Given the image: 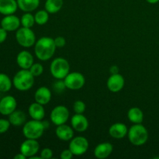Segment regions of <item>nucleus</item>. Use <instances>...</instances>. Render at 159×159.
<instances>
[{
    "instance_id": "obj_1",
    "label": "nucleus",
    "mask_w": 159,
    "mask_h": 159,
    "mask_svg": "<svg viewBox=\"0 0 159 159\" xmlns=\"http://www.w3.org/2000/svg\"><path fill=\"white\" fill-rule=\"evenodd\" d=\"M54 39L49 37H43L37 40L34 44V53L39 60L46 61L54 56L56 51Z\"/></svg>"
},
{
    "instance_id": "obj_2",
    "label": "nucleus",
    "mask_w": 159,
    "mask_h": 159,
    "mask_svg": "<svg viewBox=\"0 0 159 159\" xmlns=\"http://www.w3.org/2000/svg\"><path fill=\"white\" fill-rule=\"evenodd\" d=\"M34 84V76L29 69H21L17 71L12 79V85L19 91H27Z\"/></svg>"
},
{
    "instance_id": "obj_3",
    "label": "nucleus",
    "mask_w": 159,
    "mask_h": 159,
    "mask_svg": "<svg viewBox=\"0 0 159 159\" xmlns=\"http://www.w3.org/2000/svg\"><path fill=\"white\" fill-rule=\"evenodd\" d=\"M127 136L132 144L135 146H141L148 140V131L141 124H134L128 130Z\"/></svg>"
},
{
    "instance_id": "obj_4",
    "label": "nucleus",
    "mask_w": 159,
    "mask_h": 159,
    "mask_svg": "<svg viewBox=\"0 0 159 159\" xmlns=\"http://www.w3.org/2000/svg\"><path fill=\"white\" fill-rule=\"evenodd\" d=\"M45 128L42 120L32 119V120L27 121L23 124V136L27 139H39L43 134Z\"/></svg>"
},
{
    "instance_id": "obj_5",
    "label": "nucleus",
    "mask_w": 159,
    "mask_h": 159,
    "mask_svg": "<svg viewBox=\"0 0 159 159\" xmlns=\"http://www.w3.org/2000/svg\"><path fill=\"white\" fill-rule=\"evenodd\" d=\"M50 71L56 79H64L70 71V65L64 57H57L51 63Z\"/></svg>"
},
{
    "instance_id": "obj_6",
    "label": "nucleus",
    "mask_w": 159,
    "mask_h": 159,
    "mask_svg": "<svg viewBox=\"0 0 159 159\" xmlns=\"http://www.w3.org/2000/svg\"><path fill=\"white\" fill-rule=\"evenodd\" d=\"M16 40L17 43L23 48H30L36 43V36L31 28H19L16 33Z\"/></svg>"
},
{
    "instance_id": "obj_7",
    "label": "nucleus",
    "mask_w": 159,
    "mask_h": 159,
    "mask_svg": "<svg viewBox=\"0 0 159 159\" xmlns=\"http://www.w3.org/2000/svg\"><path fill=\"white\" fill-rule=\"evenodd\" d=\"M65 86L70 90H79L84 86L85 83V77L78 71L69 72L64 79Z\"/></svg>"
},
{
    "instance_id": "obj_8",
    "label": "nucleus",
    "mask_w": 159,
    "mask_h": 159,
    "mask_svg": "<svg viewBox=\"0 0 159 159\" xmlns=\"http://www.w3.org/2000/svg\"><path fill=\"white\" fill-rule=\"evenodd\" d=\"M89 147V144L85 137L78 136L73 138L69 143V149L75 156H80L86 153Z\"/></svg>"
},
{
    "instance_id": "obj_9",
    "label": "nucleus",
    "mask_w": 159,
    "mask_h": 159,
    "mask_svg": "<svg viewBox=\"0 0 159 159\" xmlns=\"http://www.w3.org/2000/svg\"><path fill=\"white\" fill-rule=\"evenodd\" d=\"M51 121L56 126L66 124L69 118V111L65 106L59 105L54 107L51 112Z\"/></svg>"
},
{
    "instance_id": "obj_10",
    "label": "nucleus",
    "mask_w": 159,
    "mask_h": 159,
    "mask_svg": "<svg viewBox=\"0 0 159 159\" xmlns=\"http://www.w3.org/2000/svg\"><path fill=\"white\" fill-rule=\"evenodd\" d=\"M40 149V144L35 139H27L23 141L20 145V151L22 154L26 157V158H30L37 154Z\"/></svg>"
},
{
    "instance_id": "obj_11",
    "label": "nucleus",
    "mask_w": 159,
    "mask_h": 159,
    "mask_svg": "<svg viewBox=\"0 0 159 159\" xmlns=\"http://www.w3.org/2000/svg\"><path fill=\"white\" fill-rule=\"evenodd\" d=\"M16 99L12 96H6L0 100V113L3 116H9L16 110Z\"/></svg>"
},
{
    "instance_id": "obj_12",
    "label": "nucleus",
    "mask_w": 159,
    "mask_h": 159,
    "mask_svg": "<svg viewBox=\"0 0 159 159\" xmlns=\"http://www.w3.org/2000/svg\"><path fill=\"white\" fill-rule=\"evenodd\" d=\"M125 80L122 75L119 73L112 74L107 80V88L112 93H118L123 89Z\"/></svg>"
},
{
    "instance_id": "obj_13",
    "label": "nucleus",
    "mask_w": 159,
    "mask_h": 159,
    "mask_svg": "<svg viewBox=\"0 0 159 159\" xmlns=\"http://www.w3.org/2000/svg\"><path fill=\"white\" fill-rule=\"evenodd\" d=\"M21 25V21L18 16L14 14L5 16L1 20V27L8 32L16 31Z\"/></svg>"
},
{
    "instance_id": "obj_14",
    "label": "nucleus",
    "mask_w": 159,
    "mask_h": 159,
    "mask_svg": "<svg viewBox=\"0 0 159 159\" xmlns=\"http://www.w3.org/2000/svg\"><path fill=\"white\" fill-rule=\"evenodd\" d=\"M71 124L74 130L84 132L88 129L89 120L83 113H75L71 119Z\"/></svg>"
},
{
    "instance_id": "obj_15",
    "label": "nucleus",
    "mask_w": 159,
    "mask_h": 159,
    "mask_svg": "<svg viewBox=\"0 0 159 159\" xmlns=\"http://www.w3.org/2000/svg\"><path fill=\"white\" fill-rule=\"evenodd\" d=\"M16 63L21 69H30L34 64V57L27 51H22L17 54Z\"/></svg>"
},
{
    "instance_id": "obj_16",
    "label": "nucleus",
    "mask_w": 159,
    "mask_h": 159,
    "mask_svg": "<svg viewBox=\"0 0 159 159\" xmlns=\"http://www.w3.org/2000/svg\"><path fill=\"white\" fill-rule=\"evenodd\" d=\"M113 147L111 143H100L94 149V155L98 159H105L108 158L113 152Z\"/></svg>"
},
{
    "instance_id": "obj_17",
    "label": "nucleus",
    "mask_w": 159,
    "mask_h": 159,
    "mask_svg": "<svg viewBox=\"0 0 159 159\" xmlns=\"http://www.w3.org/2000/svg\"><path fill=\"white\" fill-rule=\"evenodd\" d=\"M128 133V128L123 123H115L110 126L109 134L115 139H121L126 137Z\"/></svg>"
},
{
    "instance_id": "obj_18",
    "label": "nucleus",
    "mask_w": 159,
    "mask_h": 159,
    "mask_svg": "<svg viewBox=\"0 0 159 159\" xmlns=\"http://www.w3.org/2000/svg\"><path fill=\"white\" fill-rule=\"evenodd\" d=\"M56 136L58 139L63 141H71L74 138V129L72 127L66 125V124H61L57 126L55 130Z\"/></svg>"
},
{
    "instance_id": "obj_19",
    "label": "nucleus",
    "mask_w": 159,
    "mask_h": 159,
    "mask_svg": "<svg viewBox=\"0 0 159 159\" xmlns=\"http://www.w3.org/2000/svg\"><path fill=\"white\" fill-rule=\"evenodd\" d=\"M52 94L48 87L41 86L37 89V91L34 93V99L37 102L41 105H47L51 101Z\"/></svg>"
},
{
    "instance_id": "obj_20",
    "label": "nucleus",
    "mask_w": 159,
    "mask_h": 159,
    "mask_svg": "<svg viewBox=\"0 0 159 159\" xmlns=\"http://www.w3.org/2000/svg\"><path fill=\"white\" fill-rule=\"evenodd\" d=\"M18 8L16 0H0V14L2 15L14 14Z\"/></svg>"
},
{
    "instance_id": "obj_21",
    "label": "nucleus",
    "mask_w": 159,
    "mask_h": 159,
    "mask_svg": "<svg viewBox=\"0 0 159 159\" xmlns=\"http://www.w3.org/2000/svg\"><path fill=\"white\" fill-rule=\"evenodd\" d=\"M28 113L33 120H42L45 116V110L43 105L35 102L30 105L28 108Z\"/></svg>"
},
{
    "instance_id": "obj_22",
    "label": "nucleus",
    "mask_w": 159,
    "mask_h": 159,
    "mask_svg": "<svg viewBox=\"0 0 159 159\" xmlns=\"http://www.w3.org/2000/svg\"><path fill=\"white\" fill-rule=\"evenodd\" d=\"M18 7L24 12H30L38 8L40 0H16Z\"/></svg>"
},
{
    "instance_id": "obj_23",
    "label": "nucleus",
    "mask_w": 159,
    "mask_h": 159,
    "mask_svg": "<svg viewBox=\"0 0 159 159\" xmlns=\"http://www.w3.org/2000/svg\"><path fill=\"white\" fill-rule=\"evenodd\" d=\"M26 116L24 112L21 110H16L9 115V120L12 125L20 127L26 123Z\"/></svg>"
},
{
    "instance_id": "obj_24",
    "label": "nucleus",
    "mask_w": 159,
    "mask_h": 159,
    "mask_svg": "<svg viewBox=\"0 0 159 159\" xmlns=\"http://www.w3.org/2000/svg\"><path fill=\"white\" fill-rule=\"evenodd\" d=\"M127 118L134 124H142L144 120V113L138 107H132L127 112Z\"/></svg>"
},
{
    "instance_id": "obj_25",
    "label": "nucleus",
    "mask_w": 159,
    "mask_h": 159,
    "mask_svg": "<svg viewBox=\"0 0 159 159\" xmlns=\"http://www.w3.org/2000/svg\"><path fill=\"white\" fill-rule=\"evenodd\" d=\"M63 3V0H46L44 8L49 13H57L61 9Z\"/></svg>"
},
{
    "instance_id": "obj_26",
    "label": "nucleus",
    "mask_w": 159,
    "mask_h": 159,
    "mask_svg": "<svg viewBox=\"0 0 159 159\" xmlns=\"http://www.w3.org/2000/svg\"><path fill=\"white\" fill-rule=\"evenodd\" d=\"M12 85V81L10 78L4 73H0V92L7 93L11 89Z\"/></svg>"
},
{
    "instance_id": "obj_27",
    "label": "nucleus",
    "mask_w": 159,
    "mask_h": 159,
    "mask_svg": "<svg viewBox=\"0 0 159 159\" xmlns=\"http://www.w3.org/2000/svg\"><path fill=\"white\" fill-rule=\"evenodd\" d=\"M34 18H35V23L37 24L42 26V25L46 24L48 20H49V12L46 9L39 10L34 15Z\"/></svg>"
},
{
    "instance_id": "obj_28",
    "label": "nucleus",
    "mask_w": 159,
    "mask_h": 159,
    "mask_svg": "<svg viewBox=\"0 0 159 159\" xmlns=\"http://www.w3.org/2000/svg\"><path fill=\"white\" fill-rule=\"evenodd\" d=\"M20 21H21L22 26L27 28H31L34 26V23H36L34 16H33L30 12H25L22 16Z\"/></svg>"
},
{
    "instance_id": "obj_29",
    "label": "nucleus",
    "mask_w": 159,
    "mask_h": 159,
    "mask_svg": "<svg viewBox=\"0 0 159 159\" xmlns=\"http://www.w3.org/2000/svg\"><path fill=\"white\" fill-rule=\"evenodd\" d=\"M29 70L34 77H37V76H40V75L43 74V67L40 63H34Z\"/></svg>"
},
{
    "instance_id": "obj_30",
    "label": "nucleus",
    "mask_w": 159,
    "mask_h": 159,
    "mask_svg": "<svg viewBox=\"0 0 159 159\" xmlns=\"http://www.w3.org/2000/svg\"><path fill=\"white\" fill-rule=\"evenodd\" d=\"M85 102L82 100L75 101L73 105V110L75 113H83L85 111Z\"/></svg>"
},
{
    "instance_id": "obj_31",
    "label": "nucleus",
    "mask_w": 159,
    "mask_h": 159,
    "mask_svg": "<svg viewBox=\"0 0 159 159\" xmlns=\"http://www.w3.org/2000/svg\"><path fill=\"white\" fill-rule=\"evenodd\" d=\"M10 122L9 120L6 119H0V134H4L9 130V127H10Z\"/></svg>"
},
{
    "instance_id": "obj_32",
    "label": "nucleus",
    "mask_w": 159,
    "mask_h": 159,
    "mask_svg": "<svg viewBox=\"0 0 159 159\" xmlns=\"http://www.w3.org/2000/svg\"><path fill=\"white\" fill-rule=\"evenodd\" d=\"M53 89L55 90L57 93H61L62 91L65 89L66 86H65V82H64V79H57V82L54 84L53 85Z\"/></svg>"
},
{
    "instance_id": "obj_33",
    "label": "nucleus",
    "mask_w": 159,
    "mask_h": 159,
    "mask_svg": "<svg viewBox=\"0 0 159 159\" xmlns=\"http://www.w3.org/2000/svg\"><path fill=\"white\" fill-rule=\"evenodd\" d=\"M40 156L42 159H51L53 157V152L49 148H45L40 152Z\"/></svg>"
},
{
    "instance_id": "obj_34",
    "label": "nucleus",
    "mask_w": 159,
    "mask_h": 159,
    "mask_svg": "<svg viewBox=\"0 0 159 159\" xmlns=\"http://www.w3.org/2000/svg\"><path fill=\"white\" fill-rule=\"evenodd\" d=\"M54 43H55L57 48H61L65 46V44H66V40H65V39L63 37L59 36V37H57L54 39Z\"/></svg>"
},
{
    "instance_id": "obj_35",
    "label": "nucleus",
    "mask_w": 159,
    "mask_h": 159,
    "mask_svg": "<svg viewBox=\"0 0 159 159\" xmlns=\"http://www.w3.org/2000/svg\"><path fill=\"white\" fill-rule=\"evenodd\" d=\"M73 155H74L72 154V152L68 148L62 151L60 155V158L61 159H71L73 157Z\"/></svg>"
},
{
    "instance_id": "obj_36",
    "label": "nucleus",
    "mask_w": 159,
    "mask_h": 159,
    "mask_svg": "<svg viewBox=\"0 0 159 159\" xmlns=\"http://www.w3.org/2000/svg\"><path fill=\"white\" fill-rule=\"evenodd\" d=\"M7 35L8 31L3 29L2 27H0V43H2L6 41V40L7 39Z\"/></svg>"
},
{
    "instance_id": "obj_37",
    "label": "nucleus",
    "mask_w": 159,
    "mask_h": 159,
    "mask_svg": "<svg viewBox=\"0 0 159 159\" xmlns=\"http://www.w3.org/2000/svg\"><path fill=\"white\" fill-rule=\"evenodd\" d=\"M26 157L23 154H22L21 152H20L19 154H17V155H16L15 156H14V159H26Z\"/></svg>"
},
{
    "instance_id": "obj_38",
    "label": "nucleus",
    "mask_w": 159,
    "mask_h": 159,
    "mask_svg": "<svg viewBox=\"0 0 159 159\" xmlns=\"http://www.w3.org/2000/svg\"><path fill=\"white\" fill-rule=\"evenodd\" d=\"M110 72L112 73V74H116V73H118L119 72V68H117L116 66H112L111 68H110Z\"/></svg>"
},
{
    "instance_id": "obj_39",
    "label": "nucleus",
    "mask_w": 159,
    "mask_h": 159,
    "mask_svg": "<svg viewBox=\"0 0 159 159\" xmlns=\"http://www.w3.org/2000/svg\"><path fill=\"white\" fill-rule=\"evenodd\" d=\"M42 122H43V127H44L45 130H48V129L50 127V124H49V122H48V120H43V121H42Z\"/></svg>"
},
{
    "instance_id": "obj_40",
    "label": "nucleus",
    "mask_w": 159,
    "mask_h": 159,
    "mask_svg": "<svg viewBox=\"0 0 159 159\" xmlns=\"http://www.w3.org/2000/svg\"><path fill=\"white\" fill-rule=\"evenodd\" d=\"M148 3L150 4H155V3H158L159 2V0H146Z\"/></svg>"
}]
</instances>
